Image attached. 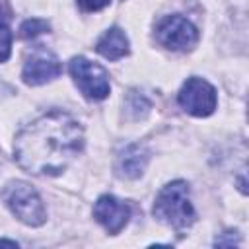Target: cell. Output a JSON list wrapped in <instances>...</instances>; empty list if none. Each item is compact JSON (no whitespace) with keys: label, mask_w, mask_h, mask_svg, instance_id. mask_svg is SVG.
<instances>
[{"label":"cell","mask_w":249,"mask_h":249,"mask_svg":"<svg viewBox=\"0 0 249 249\" xmlns=\"http://www.w3.org/2000/svg\"><path fill=\"white\" fill-rule=\"evenodd\" d=\"M84 148V132L64 111H51L23 126L14 140V158L33 175H58Z\"/></svg>","instance_id":"obj_1"},{"label":"cell","mask_w":249,"mask_h":249,"mask_svg":"<svg viewBox=\"0 0 249 249\" xmlns=\"http://www.w3.org/2000/svg\"><path fill=\"white\" fill-rule=\"evenodd\" d=\"M154 216L177 231L191 228L196 216L189 200V185L185 181L167 183L156 196Z\"/></svg>","instance_id":"obj_2"},{"label":"cell","mask_w":249,"mask_h":249,"mask_svg":"<svg viewBox=\"0 0 249 249\" xmlns=\"http://www.w3.org/2000/svg\"><path fill=\"white\" fill-rule=\"evenodd\" d=\"M2 200L12 210V214L27 226H41L47 220L41 196L25 181H10L2 189Z\"/></svg>","instance_id":"obj_3"},{"label":"cell","mask_w":249,"mask_h":249,"mask_svg":"<svg viewBox=\"0 0 249 249\" xmlns=\"http://www.w3.org/2000/svg\"><path fill=\"white\" fill-rule=\"evenodd\" d=\"M70 74L76 82V86L80 88V91L91 99V101H99L105 99L109 95V76L105 72V68H101L99 64L84 58V56H74L70 60Z\"/></svg>","instance_id":"obj_4"},{"label":"cell","mask_w":249,"mask_h":249,"mask_svg":"<svg viewBox=\"0 0 249 249\" xmlns=\"http://www.w3.org/2000/svg\"><path fill=\"white\" fill-rule=\"evenodd\" d=\"M156 39L169 51H191L198 41V31L187 18L173 14L158 21Z\"/></svg>","instance_id":"obj_5"},{"label":"cell","mask_w":249,"mask_h":249,"mask_svg":"<svg viewBox=\"0 0 249 249\" xmlns=\"http://www.w3.org/2000/svg\"><path fill=\"white\" fill-rule=\"evenodd\" d=\"M179 105L195 117H208L216 109V89L202 78H189L179 95H177Z\"/></svg>","instance_id":"obj_6"},{"label":"cell","mask_w":249,"mask_h":249,"mask_svg":"<svg viewBox=\"0 0 249 249\" xmlns=\"http://www.w3.org/2000/svg\"><path fill=\"white\" fill-rule=\"evenodd\" d=\"M93 218L109 231V233H119L130 218V208L126 202L119 200L113 195H103L97 198L93 206Z\"/></svg>","instance_id":"obj_7"},{"label":"cell","mask_w":249,"mask_h":249,"mask_svg":"<svg viewBox=\"0 0 249 249\" xmlns=\"http://www.w3.org/2000/svg\"><path fill=\"white\" fill-rule=\"evenodd\" d=\"M60 70H62L60 62L53 53H49L45 49H37L27 58V62L23 66V72H21V78L29 86H41L45 82L54 80L60 74Z\"/></svg>","instance_id":"obj_8"},{"label":"cell","mask_w":249,"mask_h":249,"mask_svg":"<svg viewBox=\"0 0 249 249\" xmlns=\"http://www.w3.org/2000/svg\"><path fill=\"white\" fill-rule=\"evenodd\" d=\"M150 160V152L142 144H128L117 156V171L124 179H136L144 173L146 163Z\"/></svg>","instance_id":"obj_9"},{"label":"cell","mask_w":249,"mask_h":249,"mask_svg":"<svg viewBox=\"0 0 249 249\" xmlns=\"http://www.w3.org/2000/svg\"><path fill=\"white\" fill-rule=\"evenodd\" d=\"M95 49L101 56H105L109 60H117V58H123L124 54H128V39L123 29L111 27L101 35Z\"/></svg>","instance_id":"obj_10"},{"label":"cell","mask_w":249,"mask_h":249,"mask_svg":"<svg viewBox=\"0 0 249 249\" xmlns=\"http://www.w3.org/2000/svg\"><path fill=\"white\" fill-rule=\"evenodd\" d=\"M49 27H51V25H49L45 19L31 18V19H25V21L21 23V27H19V35H21L23 39H33V37H37V35L49 31Z\"/></svg>","instance_id":"obj_11"},{"label":"cell","mask_w":249,"mask_h":249,"mask_svg":"<svg viewBox=\"0 0 249 249\" xmlns=\"http://www.w3.org/2000/svg\"><path fill=\"white\" fill-rule=\"evenodd\" d=\"M10 49H12V31H10L6 19L0 14V62L8 60Z\"/></svg>","instance_id":"obj_12"},{"label":"cell","mask_w":249,"mask_h":249,"mask_svg":"<svg viewBox=\"0 0 249 249\" xmlns=\"http://www.w3.org/2000/svg\"><path fill=\"white\" fill-rule=\"evenodd\" d=\"M76 2L84 12H97L105 6H109L111 0H76Z\"/></svg>","instance_id":"obj_13"},{"label":"cell","mask_w":249,"mask_h":249,"mask_svg":"<svg viewBox=\"0 0 249 249\" xmlns=\"http://www.w3.org/2000/svg\"><path fill=\"white\" fill-rule=\"evenodd\" d=\"M0 245H10V247H18L16 241H8V239H0Z\"/></svg>","instance_id":"obj_14"}]
</instances>
